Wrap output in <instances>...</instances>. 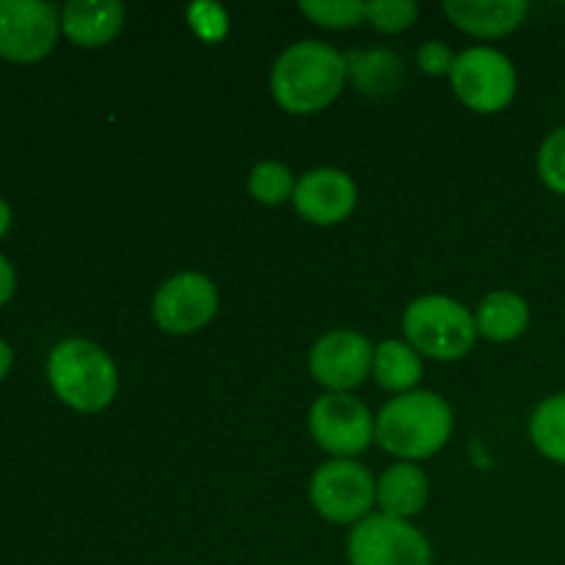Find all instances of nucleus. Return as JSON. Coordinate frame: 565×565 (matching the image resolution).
<instances>
[{"label":"nucleus","mask_w":565,"mask_h":565,"mask_svg":"<svg viewBox=\"0 0 565 565\" xmlns=\"http://www.w3.org/2000/svg\"><path fill=\"white\" fill-rule=\"evenodd\" d=\"M345 83V55L318 39L290 44L270 70V94L276 105L292 116L326 110L340 97Z\"/></svg>","instance_id":"nucleus-1"},{"label":"nucleus","mask_w":565,"mask_h":565,"mask_svg":"<svg viewBox=\"0 0 565 565\" xmlns=\"http://www.w3.org/2000/svg\"><path fill=\"white\" fill-rule=\"evenodd\" d=\"M452 436V408L436 392L414 390L386 403L375 417V441L401 461L436 456Z\"/></svg>","instance_id":"nucleus-2"},{"label":"nucleus","mask_w":565,"mask_h":565,"mask_svg":"<svg viewBox=\"0 0 565 565\" xmlns=\"http://www.w3.org/2000/svg\"><path fill=\"white\" fill-rule=\"evenodd\" d=\"M47 379L55 397L83 414L105 412L119 392L114 359L97 342L81 337L58 342L50 351Z\"/></svg>","instance_id":"nucleus-3"},{"label":"nucleus","mask_w":565,"mask_h":565,"mask_svg":"<svg viewBox=\"0 0 565 565\" xmlns=\"http://www.w3.org/2000/svg\"><path fill=\"white\" fill-rule=\"evenodd\" d=\"M403 331L419 356L436 362L463 359L478 342L475 312L450 296L414 298L403 312Z\"/></svg>","instance_id":"nucleus-4"},{"label":"nucleus","mask_w":565,"mask_h":565,"mask_svg":"<svg viewBox=\"0 0 565 565\" xmlns=\"http://www.w3.org/2000/svg\"><path fill=\"white\" fill-rule=\"evenodd\" d=\"M450 86L475 114H500L516 97V66L494 47H469L456 58Z\"/></svg>","instance_id":"nucleus-5"},{"label":"nucleus","mask_w":565,"mask_h":565,"mask_svg":"<svg viewBox=\"0 0 565 565\" xmlns=\"http://www.w3.org/2000/svg\"><path fill=\"white\" fill-rule=\"evenodd\" d=\"M430 544L414 524L386 513H370L348 535L351 565H430Z\"/></svg>","instance_id":"nucleus-6"},{"label":"nucleus","mask_w":565,"mask_h":565,"mask_svg":"<svg viewBox=\"0 0 565 565\" xmlns=\"http://www.w3.org/2000/svg\"><path fill=\"white\" fill-rule=\"evenodd\" d=\"M379 480L351 458H331L320 463L309 483L315 511L334 524H359L375 505Z\"/></svg>","instance_id":"nucleus-7"},{"label":"nucleus","mask_w":565,"mask_h":565,"mask_svg":"<svg viewBox=\"0 0 565 565\" xmlns=\"http://www.w3.org/2000/svg\"><path fill=\"white\" fill-rule=\"evenodd\" d=\"M309 434L329 456L353 458L375 439V419L351 392H326L309 408Z\"/></svg>","instance_id":"nucleus-8"},{"label":"nucleus","mask_w":565,"mask_h":565,"mask_svg":"<svg viewBox=\"0 0 565 565\" xmlns=\"http://www.w3.org/2000/svg\"><path fill=\"white\" fill-rule=\"evenodd\" d=\"M61 9L42 0H0V58L36 64L53 53Z\"/></svg>","instance_id":"nucleus-9"},{"label":"nucleus","mask_w":565,"mask_h":565,"mask_svg":"<svg viewBox=\"0 0 565 565\" xmlns=\"http://www.w3.org/2000/svg\"><path fill=\"white\" fill-rule=\"evenodd\" d=\"M218 312V287L196 270L171 276L152 298V320L166 334H196Z\"/></svg>","instance_id":"nucleus-10"},{"label":"nucleus","mask_w":565,"mask_h":565,"mask_svg":"<svg viewBox=\"0 0 565 565\" xmlns=\"http://www.w3.org/2000/svg\"><path fill=\"white\" fill-rule=\"evenodd\" d=\"M373 342L351 329L320 337L309 351V373L326 392H351L373 373Z\"/></svg>","instance_id":"nucleus-11"},{"label":"nucleus","mask_w":565,"mask_h":565,"mask_svg":"<svg viewBox=\"0 0 565 565\" xmlns=\"http://www.w3.org/2000/svg\"><path fill=\"white\" fill-rule=\"evenodd\" d=\"M356 202V182L340 169L307 171L296 182V193H292L296 213L315 226L342 224V221L351 218Z\"/></svg>","instance_id":"nucleus-12"},{"label":"nucleus","mask_w":565,"mask_h":565,"mask_svg":"<svg viewBox=\"0 0 565 565\" xmlns=\"http://www.w3.org/2000/svg\"><path fill=\"white\" fill-rule=\"evenodd\" d=\"M445 14L458 31L478 39H502L522 28L530 3L524 0H447Z\"/></svg>","instance_id":"nucleus-13"},{"label":"nucleus","mask_w":565,"mask_h":565,"mask_svg":"<svg viewBox=\"0 0 565 565\" xmlns=\"http://www.w3.org/2000/svg\"><path fill=\"white\" fill-rule=\"evenodd\" d=\"M125 28V6L116 0H72L61 9V33L77 47H105Z\"/></svg>","instance_id":"nucleus-14"},{"label":"nucleus","mask_w":565,"mask_h":565,"mask_svg":"<svg viewBox=\"0 0 565 565\" xmlns=\"http://www.w3.org/2000/svg\"><path fill=\"white\" fill-rule=\"evenodd\" d=\"M375 502L381 505V513L408 522L417 516L428 502V478L417 463L401 461L386 469L375 489Z\"/></svg>","instance_id":"nucleus-15"},{"label":"nucleus","mask_w":565,"mask_h":565,"mask_svg":"<svg viewBox=\"0 0 565 565\" xmlns=\"http://www.w3.org/2000/svg\"><path fill=\"white\" fill-rule=\"evenodd\" d=\"M478 337L489 342H513L527 331L530 303L513 290H494L475 309Z\"/></svg>","instance_id":"nucleus-16"},{"label":"nucleus","mask_w":565,"mask_h":565,"mask_svg":"<svg viewBox=\"0 0 565 565\" xmlns=\"http://www.w3.org/2000/svg\"><path fill=\"white\" fill-rule=\"evenodd\" d=\"M348 77L353 86L367 97H390L403 86L406 66L401 55L390 50H367V53H348L345 55Z\"/></svg>","instance_id":"nucleus-17"},{"label":"nucleus","mask_w":565,"mask_h":565,"mask_svg":"<svg viewBox=\"0 0 565 565\" xmlns=\"http://www.w3.org/2000/svg\"><path fill=\"white\" fill-rule=\"evenodd\" d=\"M373 379L379 381L381 390L395 392V395L414 392V386L423 379V356L408 342L384 340L375 348Z\"/></svg>","instance_id":"nucleus-18"},{"label":"nucleus","mask_w":565,"mask_h":565,"mask_svg":"<svg viewBox=\"0 0 565 565\" xmlns=\"http://www.w3.org/2000/svg\"><path fill=\"white\" fill-rule=\"evenodd\" d=\"M530 441L546 461L565 467V392L539 403L530 417Z\"/></svg>","instance_id":"nucleus-19"},{"label":"nucleus","mask_w":565,"mask_h":565,"mask_svg":"<svg viewBox=\"0 0 565 565\" xmlns=\"http://www.w3.org/2000/svg\"><path fill=\"white\" fill-rule=\"evenodd\" d=\"M296 177L279 160H265V163H257L248 174V193L257 199L259 204H268V207H276V204H285L287 199H292L296 193Z\"/></svg>","instance_id":"nucleus-20"},{"label":"nucleus","mask_w":565,"mask_h":565,"mask_svg":"<svg viewBox=\"0 0 565 565\" xmlns=\"http://www.w3.org/2000/svg\"><path fill=\"white\" fill-rule=\"evenodd\" d=\"M298 9L315 25L331 28V31L356 28L367 20V3L364 0H301Z\"/></svg>","instance_id":"nucleus-21"},{"label":"nucleus","mask_w":565,"mask_h":565,"mask_svg":"<svg viewBox=\"0 0 565 565\" xmlns=\"http://www.w3.org/2000/svg\"><path fill=\"white\" fill-rule=\"evenodd\" d=\"M535 169H539L541 182H544L552 193L565 196V125L552 130L550 136L541 141Z\"/></svg>","instance_id":"nucleus-22"},{"label":"nucleus","mask_w":565,"mask_h":565,"mask_svg":"<svg viewBox=\"0 0 565 565\" xmlns=\"http://www.w3.org/2000/svg\"><path fill=\"white\" fill-rule=\"evenodd\" d=\"M419 9L412 0H373L367 3V22L381 33H403L414 25Z\"/></svg>","instance_id":"nucleus-23"},{"label":"nucleus","mask_w":565,"mask_h":565,"mask_svg":"<svg viewBox=\"0 0 565 565\" xmlns=\"http://www.w3.org/2000/svg\"><path fill=\"white\" fill-rule=\"evenodd\" d=\"M188 22H191L193 33L202 36L204 42H221L230 31V17H226L224 6L218 3L188 6Z\"/></svg>","instance_id":"nucleus-24"},{"label":"nucleus","mask_w":565,"mask_h":565,"mask_svg":"<svg viewBox=\"0 0 565 565\" xmlns=\"http://www.w3.org/2000/svg\"><path fill=\"white\" fill-rule=\"evenodd\" d=\"M456 58L458 55L445 42H425L417 53L419 70L430 77L450 75L452 66H456Z\"/></svg>","instance_id":"nucleus-25"},{"label":"nucleus","mask_w":565,"mask_h":565,"mask_svg":"<svg viewBox=\"0 0 565 565\" xmlns=\"http://www.w3.org/2000/svg\"><path fill=\"white\" fill-rule=\"evenodd\" d=\"M14 290H17L14 265H11L9 259H6L3 254H0V307H6V303L11 301Z\"/></svg>","instance_id":"nucleus-26"},{"label":"nucleus","mask_w":565,"mask_h":565,"mask_svg":"<svg viewBox=\"0 0 565 565\" xmlns=\"http://www.w3.org/2000/svg\"><path fill=\"white\" fill-rule=\"evenodd\" d=\"M11 364H14V351L6 340H0V381L11 373Z\"/></svg>","instance_id":"nucleus-27"},{"label":"nucleus","mask_w":565,"mask_h":565,"mask_svg":"<svg viewBox=\"0 0 565 565\" xmlns=\"http://www.w3.org/2000/svg\"><path fill=\"white\" fill-rule=\"evenodd\" d=\"M9 230H11V207H9V202L0 196V241L9 235Z\"/></svg>","instance_id":"nucleus-28"}]
</instances>
